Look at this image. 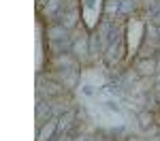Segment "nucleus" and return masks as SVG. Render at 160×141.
<instances>
[{"instance_id":"nucleus-1","label":"nucleus","mask_w":160,"mask_h":141,"mask_svg":"<svg viewBox=\"0 0 160 141\" xmlns=\"http://www.w3.org/2000/svg\"><path fill=\"white\" fill-rule=\"evenodd\" d=\"M160 71V60L156 56L152 58H139L135 62V73L139 77H156Z\"/></svg>"},{"instance_id":"nucleus-2","label":"nucleus","mask_w":160,"mask_h":141,"mask_svg":"<svg viewBox=\"0 0 160 141\" xmlns=\"http://www.w3.org/2000/svg\"><path fill=\"white\" fill-rule=\"evenodd\" d=\"M122 53H124V38H120V41L111 43L109 47L105 49V53H102V60L107 62V66H115V64L120 62Z\"/></svg>"},{"instance_id":"nucleus-3","label":"nucleus","mask_w":160,"mask_h":141,"mask_svg":"<svg viewBox=\"0 0 160 141\" xmlns=\"http://www.w3.org/2000/svg\"><path fill=\"white\" fill-rule=\"evenodd\" d=\"M77 60H88L90 58V37H73V49H71Z\"/></svg>"},{"instance_id":"nucleus-4","label":"nucleus","mask_w":160,"mask_h":141,"mask_svg":"<svg viewBox=\"0 0 160 141\" xmlns=\"http://www.w3.org/2000/svg\"><path fill=\"white\" fill-rule=\"evenodd\" d=\"M56 135H58V118H51L43 126H38L37 141H53Z\"/></svg>"},{"instance_id":"nucleus-5","label":"nucleus","mask_w":160,"mask_h":141,"mask_svg":"<svg viewBox=\"0 0 160 141\" xmlns=\"http://www.w3.org/2000/svg\"><path fill=\"white\" fill-rule=\"evenodd\" d=\"M47 38L49 43H56V41H64V38H71V30H66L62 24H51L47 26Z\"/></svg>"},{"instance_id":"nucleus-6","label":"nucleus","mask_w":160,"mask_h":141,"mask_svg":"<svg viewBox=\"0 0 160 141\" xmlns=\"http://www.w3.org/2000/svg\"><path fill=\"white\" fill-rule=\"evenodd\" d=\"M79 15H81V11L79 9H75V11H64L60 15V19H58V24H62L66 30H75L77 26H79Z\"/></svg>"},{"instance_id":"nucleus-7","label":"nucleus","mask_w":160,"mask_h":141,"mask_svg":"<svg viewBox=\"0 0 160 141\" xmlns=\"http://www.w3.org/2000/svg\"><path fill=\"white\" fill-rule=\"evenodd\" d=\"M120 9H122V0H105V4H102V17L115 22V15H120Z\"/></svg>"},{"instance_id":"nucleus-8","label":"nucleus","mask_w":160,"mask_h":141,"mask_svg":"<svg viewBox=\"0 0 160 141\" xmlns=\"http://www.w3.org/2000/svg\"><path fill=\"white\" fill-rule=\"evenodd\" d=\"M137 120H139V126L143 128V130H149V126L154 124V113L152 111H141V113L137 115Z\"/></svg>"},{"instance_id":"nucleus-9","label":"nucleus","mask_w":160,"mask_h":141,"mask_svg":"<svg viewBox=\"0 0 160 141\" xmlns=\"http://www.w3.org/2000/svg\"><path fill=\"white\" fill-rule=\"evenodd\" d=\"M105 105H107V109H109V111H115V113H120V111H122V107H120L115 101H107Z\"/></svg>"},{"instance_id":"nucleus-10","label":"nucleus","mask_w":160,"mask_h":141,"mask_svg":"<svg viewBox=\"0 0 160 141\" xmlns=\"http://www.w3.org/2000/svg\"><path fill=\"white\" fill-rule=\"evenodd\" d=\"M81 90H83V94H88V96H92V94H94V90L90 88V86H83Z\"/></svg>"},{"instance_id":"nucleus-11","label":"nucleus","mask_w":160,"mask_h":141,"mask_svg":"<svg viewBox=\"0 0 160 141\" xmlns=\"http://www.w3.org/2000/svg\"><path fill=\"white\" fill-rule=\"evenodd\" d=\"M37 2H41V0H37Z\"/></svg>"}]
</instances>
